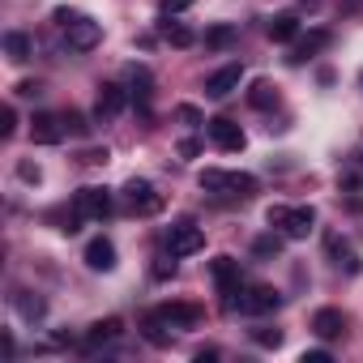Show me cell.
<instances>
[{"mask_svg": "<svg viewBox=\"0 0 363 363\" xmlns=\"http://www.w3.org/2000/svg\"><path fill=\"white\" fill-rule=\"evenodd\" d=\"M265 223L274 231H282L286 240H308V231L316 227V210L312 206H269Z\"/></svg>", "mask_w": 363, "mask_h": 363, "instance_id": "obj_3", "label": "cell"}, {"mask_svg": "<svg viewBox=\"0 0 363 363\" xmlns=\"http://www.w3.org/2000/svg\"><path fill=\"white\" fill-rule=\"evenodd\" d=\"M60 120H65V133H73V137H86V133H90V124H86L82 111H65Z\"/></svg>", "mask_w": 363, "mask_h": 363, "instance_id": "obj_27", "label": "cell"}, {"mask_svg": "<svg viewBox=\"0 0 363 363\" xmlns=\"http://www.w3.org/2000/svg\"><path fill=\"white\" fill-rule=\"evenodd\" d=\"M13 133H18V111H13V107H5V111H0V137L9 141Z\"/></svg>", "mask_w": 363, "mask_h": 363, "instance_id": "obj_29", "label": "cell"}, {"mask_svg": "<svg viewBox=\"0 0 363 363\" xmlns=\"http://www.w3.org/2000/svg\"><path fill=\"white\" fill-rule=\"evenodd\" d=\"M124 103H128L124 86H116V82H103V86H99V99H94V120H99V124L116 120V116L124 111Z\"/></svg>", "mask_w": 363, "mask_h": 363, "instance_id": "obj_10", "label": "cell"}, {"mask_svg": "<svg viewBox=\"0 0 363 363\" xmlns=\"http://www.w3.org/2000/svg\"><path fill=\"white\" fill-rule=\"evenodd\" d=\"M197 184H201V193H214V197H240V201L257 197V175H248V171H218V167H206V171L197 175Z\"/></svg>", "mask_w": 363, "mask_h": 363, "instance_id": "obj_1", "label": "cell"}, {"mask_svg": "<svg viewBox=\"0 0 363 363\" xmlns=\"http://www.w3.org/2000/svg\"><path fill=\"white\" fill-rule=\"evenodd\" d=\"M342 329H346V320H342V312H337V308H320V312L312 316V333H316V337H325V342L342 337Z\"/></svg>", "mask_w": 363, "mask_h": 363, "instance_id": "obj_17", "label": "cell"}, {"mask_svg": "<svg viewBox=\"0 0 363 363\" xmlns=\"http://www.w3.org/2000/svg\"><path fill=\"white\" fill-rule=\"evenodd\" d=\"M206 137L223 150V154H235V150H244V128L235 124V120H227V116H218V120H206Z\"/></svg>", "mask_w": 363, "mask_h": 363, "instance_id": "obj_8", "label": "cell"}, {"mask_svg": "<svg viewBox=\"0 0 363 363\" xmlns=\"http://www.w3.org/2000/svg\"><path fill=\"white\" fill-rule=\"evenodd\" d=\"M158 5H162V13H167V18H175V13H184V9H193L197 0H158Z\"/></svg>", "mask_w": 363, "mask_h": 363, "instance_id": "obj_31", "label": "cell"}, {"mask_svg": "<svg viewBox=\"0 0 363 363\" xmlns=\"http://www.w3.org/2000/svg\"><path fill=\"white\" fill-rule=\"evenodd\" d=\"M206 248V231L197 227V223H175L171 231H167V252L171 257H193V252H201Z\"/></svg>", "mask_w": 363, "mask_h": 363, "instance_id": "obj_5", "label": "cell"}, {"mask_svg": "<svg viewBox=\"0 0 363 363\" xmlns=\"http://www.w3.org/2000/svg\"><path fill=\"white\" fill-rule=\"evenodd\" d=\"M5 52H9V60H13V65H26V60H30V35L9 30V35H5Z\"/></svg>", "mask_w": 363, "mask_h": 363, "instance_id": "obj_21", "label": "cell"}, {"mask_svg": "<svg viewBox=\"0 0 363 363\" xmlns=\"http://www.w3.org/2000/svg\"><path fill=\"white\" fill-rule=\"evenodd\" d=\"M154 312L162 316L167 329H193V325L201 320V308H197V303H162V308H154Z\"/></svg>", "mask_w": 363, "mask_h": 363, "instance_id": "obj_12", "label": "cell"}, {"mask_svg": "<svg viewBox=\"0 0 363 363\" xmlns=\"http://www.w3.org/2000/svg\"><path fill=\"white\" fill-rule=\"evenodd\" d=\"M56 22H60V30H65V39H69L73 52H90V48L103 43V26L94 18L77 13V9H56Z\"/></svg>", "mask_w": 363, "mask_h": 363, "instance_id": "obj_2", "label": "cell"}, {"mask_svg": "<svg viewBox=\"0 0 363 363\" xmlns=\"http://www.w3.org/2000/svg\"><path fill=\"white\" fill-rule=\"evenodd\" d=\"M210 278H214V286H218V295H223V308L235 312V308H240L235 295L244 291V286H240V261H235V257H214V261H210Z\"/></svg>", "mask_w": 363, "mask_h": 363, "instance_id": "obj_4", "label": "cell"}, {"mask_svg": "<svg viewBox=\"0 0 363 363\" xmlns=\"http://www.w3.org/2000/svg\"><path fill=\"white\" fill-rule=\"evenodd\" d=\"M18 94L22 99H35V94H43V86L39 82H18Z\"/></svg>", "mask_w": 363, "mask_h": 363, "instance_id": "obj_35", "label": "cell"}, {"mask_svg": "<svg viewBox=\"0 0 363 363\" xmlns=\"http://www.w3.org/2000/svg\"><path fill=\"white\" fill-rule=\"evenodd\" d=\"M107 158H111L107 150H82V154H77V162H82V167H99V162H107Z\"/></svg>", "mask_w": 363, "mask_h": 363, "instance_id": "obj_32", "label": "cell"}, {"mask_svg": "<svg viewBox=\"0 0 363 363\" xmlns=\"http://www.w3.org/2000/svg\"><path fill=\"white\" fill-rule=\"evenodd\" d=\"M252 342L265 346V350H278L282 346V329H252Z\"/></svg>", "mask_w": 363, "mask_h": 363, "instance_id": "obj_28", "label": "cell"}, {"mask_svg": "<svg viewBox=\"0 0 363 363\" xmlns=\"http://www.w3.org/2000/svg\"><path fill=\"white\" fill-rule=\"evenodd\" d=\"M86 265H90L94 274H111V269H116V244L103 240V235L90 240V244H86Z\"/></svg>", "mask_w": 363, "mask_h": 363, "instance_id": "obj_14", "label": "cell"}, {"mask_svg": "<svg viewBox=\"0 0 363 363\" xmlns=\"http://www.w3.org/2000/svg\"><path fill=\"white\" fill-rule=\"evenodd\" d=\"M60 137H65V120H60V116L39 111V116L30 120V141H35V145H60Z\"/></svg>", "mask_w": 363, "mask_h": 363, "instance_id": "obj_11", "label": "cell"}, {"mask_svg": "<svg viewBox=\"0 0 363 363\" xmlns=\"http://www.w3.org/2000/svg\"><path fill=\"white\" fill-rule=\"evenodd\" d=\"M240 82H244V69H240V65H223L218 73L206 77V94H210V99H227L231 90H240Z\"/></svg>", "mask_w": 363, "mask_h": 363, "instance_id": "obj_13", "label": "cell"}, {"mask_svg": "<svg viewBox=\"0 0 363 363\" xmlns=\"http://www.w3.org/2000/svg\"><path fill=\"white\" fill-rule=\"evenodd\" d=\"M175 120H184V124H206L201 111H197L193 103H179V107H175Z\"/></svg>", "mask_w": 363, "mask_h": 363, "instance_id": "obj_30", "label": "cell"}, {"mask_svg": "<svg viewBox=\"0 0 363 363\" xmlns=\"http://www.w3.org/2000/svg\"><path fill=\"white\" fill-rule=\"evenodd\" d=\"M111 214V197L103 189H82L73 197V223H99Z\"/></svg>", "mask_w": 363, "mask_h": 363, "instance_id": "obj_6", "label": "cell"}, {"mask_svg": "<svg viewBox=\"0 0 363 363\" xmlns=\"http://www.w3.org/2000/svg\"><path fill=\"white\" fill-rule=\"evenodd\" d=\"M282 240H286V235H282V231H274V235H261V240H257V244H252V252H257V257H265V261H269V257H278V252H282Z\"/></svg>", "mask_w": 363, "mask_h": 363, "instance_id": "obj_25", "label": "cell"}, {"mask_svg": "<svg viewBox=\"0 0 363 363\" xmlns=\"http://www.w3.org/2000/svg\"><path fill=\"white\" fill-rule=\"evenodd\" d=\"M171 274H175V261L158 257V265H154V278H171Z\"/></svg>", "mask_w": 363, "mask_h": 363, "instance_id": "obj_36", "label": "cell"}, {"mask_svg": "<svg viewBox=\"0 0 363 363\" xmlns=\"http://www.w3.org/2000/svg\"><path fill=\"white\" fill-rule=\"evenodd\" d=\"M329 43H333V35H329V30H308V35H303V39L295 43V52H291V65H303L308 56H316V52H325Z\"/></svg>", "mask_w": 363, "mask_h": 363, "instance_id": "obj_16", "label": "cell"}, {"mask_svg": "<svg viewBox=\"0 0 363 363\" xmlns=\"http://www.w3.org/2000/svg\"><path fill=\"white\" fill-rule=\"evenodd\" d=\"M150 86H154V82H150V73H145V69H133V99H137L141 107H145V103H150V94H154Z\"/></svg>", "mask_w": 363, "mask_h": 363, "instance_id": "obj_26", "label": "cell"}, {"mask_svg": "<svg viewBox=\"0 0 363 363\" xmlns=\"http://www.w3.org/2000/svg\"><path fill=\"white\" fill-rule=\"evenodd\" d=\"M13 303H18V312H22L26 320H39V316L48 312V303H43L39 295H30V291H18V299H13Z\"/></svg>", "mask_w": 363, "mask_h": 363, "instance_id": "obj_24", "label": "cell"}, {"mask_svg": "<svg viewBox=\"0 0 363 363\" xmlns=\"http://www.w3.org/2000/svg\"><path fill=\"white\" fill-rule=\"evenodd\" d=\"M124 201H128L133 214H158L162 210V197L154 193L150 179H128V184H124Z\"/></svg>", "mask_w": 363, "mask_h": 363, "instance_id": "obj_9", "label": "cell"}, {"mask_svg": "<svg viewBox=\"0 0 363 363\" xmlns=\"http://www.w3.org/2000/svg\"><path fill=\"white\" fill-rule=\"evenodd\" d=\"M124 333V320L120 316H107V320H94L90 333H86V350H99V346H111L116 337Z\"/></svg>", "mask_w": 363, "mask_h": 363, "instance_id": "obj_15", "label": "cell"}, {"mask_svg": "<svg viewBox=\"0 0 363 363\" xmlns=\"http://www.w3.org/2000/svg\"><path fill=\"white\" fill-rule=\"evenodd\" d=\"M18 175L26 179V184H39V179H43V171H39V162H18Z\"/></svg>", "mask_w": 363, "mask_h": 363, "instance_id": "obj_33", "label": "cell"}, {"mask_svg": "<svg viewBox=\"0 0 363 363\" xmlns=\"http://www.w3.org/2000/svg\"><path fill=\"white\" fill-rule=\"evenodd\" d=\"M248 103H252L257 111L278 107V86H274V82H252V86H248Z\"/></svg>", "mask_w": 363, "mask_h": 363, "instance_id": "obj_19", "label": "cell"}, {"mask_svg": "<svg viewBox=\"0 0 363 363\" xmlns=\"http://www.w3.org/2000/svg\"><path fill=\"white\" fill-rule=\"evenodd\" d=\"M158 30H162V39H167L171 48H193V43H197V35H193V30H189L184 22H171V18H167V22H162Z\"/></svg>", "mask_w": 363, "mask_h": 363, "instance_id": "obj_20", "label": "cell"}, {"mask_svg": "<svg viewBox=\"0 0 363 363\" xmlns=\"http://www.w3.org/2000/svg\"><path fill=\"white\" fill-rule=\"evenodd\" d=\"M299 35V13H274L269 18V39L274 43H291Z\"/></svg>", "mask_w": 363, "mask_h": 363, "instance_id": "obj_18", "label": "cell"}, {"mask_svg": "<svg viewBox=\"0 0 363 363\" xmlns=\"http://www.w3.org/2000/svg\"><path fill=\"white\" fill-rule=\"evenodd\" d=\"M175 150H179V158H197V154H201V141H197V137H184Z\"/></svg>", "mask_w": 363, "mask_h": 363, "instance_id": "obj_34", "label": "cell"}, {"mask_svg": "<svg viewBox=\"0 0 363 363\" xmlns=\"http://www.w3.org/2000/svg\"><path fill=\"white\" fill-rule=\"evenodd\" d=\"M235 39H240L235 26H210V30H206V48H210V52H227Z\"/></svg>", "mask_w": 363, "mask_h": 363, "instance_id": "obj_23", "label": "cell"}, {"mask_svg": "<svg viewBox=\"0 0 363 363\" xmlns=\"http://www.w3.org/2000/svg\"><path fill=\"white\" fill-rule=\"evenodd\" d=\"M303 363H329V350H303Z\"/></svg>", "mask_w": 363, "mask_h": 363, "instance_id": "obj_37", "label": "cell"}, {"mask_svg": "<svg viewBox=\"0 0 363 363\" xmlns=\"http://www.w3.org/2000/svg\"><path fill=\"white\" fill-rule=\"evenodd\" d=\"M141 333H145V342H150V346H167V342H171V333H167V325H162V316H158V312H150V316L141 320Z\"/></svg>", "mask_w": 363, "mask_h": 363, "instance_id": "obj_22", "label": "cell"}, {"mask_svg": "<svg viewBox=\"0 0 363 363\" xmlns=\"http://www.w3.org/2000/svg\"><path fill=\"white\" fill-rule=\"evenodd\" d=\"M278 308H282V295L265 282L240 291V312H248V316H265V312H278Z\"/></svg>", "mask_w": 363, "mask_h": 363, "instance_id": "obj_7", "label": "cell"}]
</instances>
